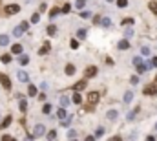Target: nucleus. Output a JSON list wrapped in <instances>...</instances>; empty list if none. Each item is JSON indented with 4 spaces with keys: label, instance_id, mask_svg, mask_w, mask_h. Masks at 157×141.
Instances as JSON below:
<instances>
[{
    "label": "nucleus",
    "instance_id": "nucleus-49",
    "mask_svg": "<svg viewBox=\"0 0 157 141\" xmlns=\"http://www.w3.org/2000/svg\"><path fill=\"white\" fill-rule=\"evenodd\" d=\"M146 141H155V137H153V136H148V137H146Z\"/></svg>",
    "mask_w": 157,
    "mask_h": 141
},
{
    "label": "nucleus",
    "instance_id": "nucleus-6",
    "mask_svg": "<svg viewBox=\"0 0 157 141\" xmlns=\"http://www.w3.org/2000/svg\"><path fill=\"white\" fill-rule=\"evenodd\" d=\"M95 75H97V68H95V66L86 68V77H95Z\"/></svg>",
    "mask_w": 157,
    "mask_h": 141
},
{
    "label": "nucleus",
    "instance_id": "nucleus-54",
    "mask_svg": "<svg viewBox=\"0 0 157 141\" xmlns=\"http://www.w3.org/2000/svg\"><path fill=\"white\" fill-rule=\"evenodd\" d=\"M155 81H157V79H155Z\"/></svg>",
    "mask_w": 157,
    "mask_h": 141
},
{
    "label": "nucleus",
    "instance_id": "nucleus-34",
    "mask_svg": "<svg viewBox=\"0 0 157 141\" xmlns=\"http://www.w3.org/2000/svg\"><path fill=\"white\" fill-rule=\"evenodd\" d=\"M141 53H143V55H150V48H148V46H143V48H141Z\"/></svg>",
    "mask_w": 157,
    "mask_h": 141
},
{
    "label": "nucleus",
    "instance_id": "nucleus-4",
    "mask_svg": "<svg viewBox=\"0 0 157 141\" xmlns=\"http://www.w3.org/2000/svg\"><path fill=\"white\" fill-rule=\"evenodd\" d=\"M99 97H101L99 92H90V93H88V101H90L91 105H95L97 101H99Z\"/></svg>",
    "mask_w": 157,
    "mask_h": 141
},
{
    "label": "nucleus",
    "instance_id": "nucleus-31",
    "mask_svg": "<svg viewBox=\"0 0 157 141\" xmlns=\"http://www.w3.org/2000/svg\"><path fill=\"white\" fill-rule=\"evenodd\" d=\"M55 137H57V132H55V130H51V132H48V139H49V141H53Z\"/></svg>",
    "mask_w": 157,
    "mask_h": 141
},
{
    "label": "nucleus",
    "instance_id": "nucleus-42",
    "mask_svg": "<svg viewBox=\"0 0 157 141\" xmlns=\"http://www.w3.org/2000/svg\"><path fill=\"white\" fill-rule=\"evenodd\" d=\"M71 48H73V50L78 48V42H77V40H71Z\"/></svg>",
    "mask_w": 157,
    "mask_h": 141
},
{
    "label": "nucleus",
    "instance_id": "nucleus-11",
    "mask_svg": "<svg viewBox=\"0 0 157 141\" xmlns=\"http://www.w3.org/2000/svg\"><path fill=\"white\" fill-rule=\"evenodd\" d=\"M9 44V37L7 35H0V46H7Z\"/></svg>",
    "mask_w": 157,
    "mask_h": 141
},
{
    "label": "nucleus",
    "instance_id": "nucleus-26",
    "mask_svg": "<svg viewBox=\"0 0 157 141\" xmlns=\"http://www.w3.org/2000/svg\"><path fill=\"white\" fill-rule=\"evenodd\" d=\"M28 95H31V97L37 95V88H35V86H29V88H28Z\"/></svg>",
    "mask_w": 157,
    "mask_h": 141
},
{
    "label": "nucleus",
    "instance_id": "nucleus-48",
    "mask_svg": "<svg viewBox=\"0 0 157 141\" xmlns=\"http://www.w3.org/2000/svg\"><path fill=\"white\" fill-rule=\"evenodd\" d=\"M86 141H95V137H93V136H88V137H86Z\"/></svg>",
    "mask_w": 157,
    "mask_h": 141
},
{
    "label": "nucleus",
    "instance_id": "nucleus-46",
    "mask_svg": "<svg viewBox=\"0 0 157 141\" xmlns=\"http://www.w3.org/2000/svg\"><path fill=\"white\" fill-rule=\"evenodd\" d=\"M152 66H157V57H153V59H152Z\"/></svg>",
    "mask_w": 157,
    "mask_h": 141
},
{
    "label": "nucleus",
    "instance_id": "nucleus-30",
    "mask_svg": "<svg viewBox=\"0 0 157 141\" xmlns=\"http://www.w3.org/2000/svg\"><path fill=\"white\" fill-rule=\"evenodd\" d=\"M38 20H40V15H38V13H35V15L31 17V22H33V24H37Z\"/></svg>",
    "mask_w": 157,
    "mask_h": 141
},
{
    "label": "nucleus",
    "instance_id": "nucleus-27",
    "mask_svg": "<svg viewBox=\"0 0 157 141\" xmlns=\"http://www.w3.org/2000/svg\"><path fill=\"white\" fill-rule=\"evenodd\" d=\"M42 112H44V114H49V112H51V105H49V103H46V105L42 106Z\"/></svg>",
    "mask_w": 157,
    "mask_h": 141
},
{
    "label": "nucleus",
    "instance_id": "nucleus-25",
    "mask_svg": "<svg viewBox=\"0 0 157 141\" xmlns=\"http://www.w3.org/2000/svg\"><path fill=\"white\" fill-rule=\"evenodd\" d=\"M101 136H104V128L102 127H99V128L95 130V137H101Z\"/></svg>",
    "mask_w": 157,
    "mask_h": 141
},
{
    "label": "nucleus",
    "instance_id": "nucleus-19",
    "mask_svg": "<svg viewBox=\"0 0 157 141\" xmlns=\"http://www.w3.org/2000/svg\"><path fill=\"white\" fill-rule=\"evenodd\" d=\"M9 123H11V115H7V117L2 121V125H0V127H2V128H6V127H9Z\"/></svg>",
    "mask_w": 157,
    "mask_h": 141
},
{
    "label": "nucleus",
    "instance_id": "nucleus-16",
    "mask_svg": "<svg viewBox=\"0 0 157 141\" xmlns=\"http://www.w3.org/2000/svg\"><path fill=\"white\" fill-rule=\"evenodd\" d=\"M73 103H75V105H81V103H82L81 93H73Z\"/></svg>",
    "mask_w": 157,
    "mask_h": 141
},
{
    "label": "nucleus",
    "instance_id": "nucleus-51",
    "mask_svg": "<svg viewBox=\"0 0 157 141\" xmlns=\"http://www.w3.org/2000/svg\"><path fill=\"white\" fill-rule=\"evenodd\" d=\"M155 130H157V123H155Z\"/></svg>",
    "mask_w": 157,
    "mask_h": 141
},
{
    "label": "nucleus",
    "instance_id": "nucleus-40",
    "mask_svg": "<svg viewBox=\"0 0 157 141\" xmlns=\"http://www.w3.org/2000/svg\"><path fill=\"white\" fill-rule=\"evenodd\" d=\"M69 123H71V115H69V117H66V119L62 121V125H64V127H68Z\"/></svg>",
    "mask_w": 157,
    "mask_h": 141
},
{
    "label": "nucleus",
    "instance_id": "nucleus-14",
    "mask_svg": "<svg viewBox=\"0 0 157 141\" xmlns=\"http://www.w3.org/2000/svg\"><path fill=\"white\" fill-rule=\"evenodd\" d=\"M101 24H102V28H110L111 26V20L108 17H104V18H101Z\"/></svg>",
    "mask_w": 157,
    "mask_h": 141
},
{
    "label": "nucleus",
    "instance_id": "nucleus-41",
    "mask_svg": "<svg viewBox=\"0 0 157 141\" xmlns=\"http://www.w3.org/2000/svg\"><path fill=\"white\" fill-rule=\"evenodd\" d=\"M69 9H71V6H69V4H66V6L62 7V13H69Z\"/></svg>",
    "mask_w": 157,
    "mask_h": 141
},
{
    "label": "nucleus",
    "instance_id": "nucleus-52",
    "mask_svg": "<svg viewBox=\"0 0 157 141\" xmlns=\"http://www.w3.org/2000/svg\"><path fill=\"white\" fill-rule=\"evenodd\" d=\"M108 2H113V0H108Z\"/></svg>",
    "mask_w": 157,
    "mask_h": 141
},
{
    "label": "nucleus",
    "instance_id": "nucleus-53",
    "mask_svg": "<svg viewBox=\"0 0 157 141\" xmlns=\"http://www.w3.org/2000/svg\"><path fill=\"white\" fill-rule=\"evenodd\" d=\"M71 141H75V139H71Z\"/></svg>",
    "mask_w": 157,
    "mask_h": 141
},
{
    "label": "nucleus",
    "instance_id": "nucleus-5",
    "mask_svg": "<svg viewBox=\"0 0 157 141\" xmlns=\"http://www.w3.org/2000/svg\"><path fill=\"white\" fill-rule=\"evenodd\" d=\"M16 77H18V81H20V83H28V79H29L28 73L22 72V70H20V72H16Z\"/></svg>",
    "mask_w": 157,
    "mask_h": 141
},
{
    "label": "nucleus",
    "instance_id": "nucleus-3",
    "mask_svg": "<svg viewBox=\"0 0 157 141\" xmlns=\"http://www.w3.org/2000/svg\"><path fill=\"white\" fill-rule=\"evenodd\" d=\"M44 132H46V127H44V125H37V127H35V130H33V137L42 136Z\"/></svg>",
    "mask_w": 157,
    "mask_h": 141
},
{
    "label": "nucleus",
    "instance_id": "nucleus-18",
    "mask_svg": "<svg viewBox=\"0 0 157 141\" xmlns=\"http://www.w3.org/2000/svg\"><path fill=\"white\" fill-rule=\"evenodd\" d=\"M69 103H71V101H69L68 97H60V106H62V108H66Z\"/></svg>",
    "mask_w": 157,
    "mask_h": 141
},
{
    "label": "nucleus",
    "instance_id": "nucleus-17",
    "mask_svg": "<svg viewBox=\"0 0 157 141\" xmlns=\"http://www.w3.org/2000/svg\"><path fill=\"white\" fill-rule=\"evenodd\" d=\"M73 73H75V66L73 64H68L66 66V75H73Z\"/></svg>",
    "mask_w": 157,
    "mask_h": 141
},
{
    "label": "nucleus",
    "instance_id": "nucleus-24",
    "mask_svg": "<svg viewBox=\"0 0 157 141\" xmlns=\"http://www.w3.org/2000/svg\"><path fill=\"white\" fill-rule=\"evenodd\" d=\"M28 62H29V57H28V55H22V57H20V64H22V66H26Z\"/></svg>",
    "mask_w": 157,
    "mask_h": 141
},
{
    "label": "nucleus",
    "instance_id": "nucleus-32",
    "mask_svg": "<svg viewBox=\"0 0 157 141\" xmlns=\"http://www.w3.org/2000/svg\"><path fill=\"white\" fill-rule=\"evenodd\" d=\"M0 59H2V62H4V64L11 62V57H9V55H2V57H0Z\"/></svg>",
    "mask_w": 157,
    "mask_h": 141
},
{
    "label": "nucleus",
    "instance_id": "nucleus-22",
    "mask_svg": "<svg viewBox=\"0 0 157 141\" xmlns=\"http://www.w3.org/2000/svg\"><path fill=\"white\" fill-rule=\"evenodd\" d=\"M132 99H133V93H132V92H126V93H124V103H130Z\"/></svg>",
    "mask_w": 157,
    "mask_h": 141
},
{
    "label": "nucleus",
    "instance_id": "nucleus-36",
    "mask_svg": "<svg viewBox=\"0 0 157 141\" xmlns=\"http://www.w3.org/2000/svg\"><path fill=\"white\" fill-rule=\"evenodd\" d=\"M77 35H78V38H84V37H86V29H78Z\"/></svg>",
    "mask_w": 157,
    "mask_h": 141
},
{
    "label": "nucleus",
    "instance_id": "nucleus-50",
    "mask_svg": "<svg viewBox=\"0 0 157 141\" xmlns=\"http://www.w3.org/2000/svg\"><path fill=\"white\" fill-rule=\"evenodd\" d=\"M24 141H33V136H26V139Z\"/></svg>",
    "mask_w": 157,
    "mask_h": 141
},
{
    "label": "nucleus",
    "instance_id": "nucleus-13",
    "mask_svg": "<svg viewBox=\"0 0 157 141\" xmlns=\"http://www.w3.org/2000/svg\"><path fill=\"white\" fill-rule=\"evenodd\" d=\"M117 115H119V114H117V110H110V112L106 114V117H108L110 121H113V119H117Z\"/></svg>",
    "mask_w": 157,
    "mask_h": 141
},
{
    "label": "nucleus",
    "instance_id": "nucleus-38",
    "mask_svg": "<svg viewBox=\"0 0 157 141\" xmlns=\"http://www.w3.org/2000/svg\"><path fill=\"white\" fill-rule=\"evenodd\" d=\"M2 141H16V139H15V137H11V136H7V134H6V136H2Z\"/></svg>",
    "mask_w": 157,
    "mask_h": 141
},
{
    "label": "nucleus",
    "instance_id": "nucleus-33",
    "mask_svg": "<svg viewBox=\"0 0 157 141\" xmlns=\"http://www.w3.org/2000/svg\"><path fill=\"white\" fill-rule=\"evenodd\" d=\"M81 17H82V18H91V11H82Z\"/></svg>",
    "mask_w": 157,
    "mask_h": 141
},
{
    "label": "nucleus",
    "instance_id": "nucleus-39",
    "mask_svg": "<svg viewBox=\"0 0 157 141\" xmlns=\"http://www.w3.org/2000/svg\"><path fill=\"white\" fill-rule=\"evenodd\" d=\"M141 62H143V59H141V57H135V59H133V64H135V66H139Z\"/></svg>",
    "mask_w": 157,
    "mask_h": 141
},
{
    "label": "nucleus",
    "instance_id": "nucleus-15",
    "mask_svg": "<svg viewBox=\"0 0 157 141\" xmlns=\"http://www.w3.org/2000/svg\"><path fill=\"white\" fill-rule=\"evenodd\" d=\"M48 51H49V42H46V44H44L40 50H38V53H40V55H46Z\"/></svg>",
    "mask_w": 157,
    "mask_h": 141
},
{
    "label": "nucleus",
    "instance_id": "nucleus-23",
    "mask_svg": "<svg viewBox=\"0 0 157 141\" xmlns=\"http://www.w3.org/2000/svg\"><path fill=\"white\" fill-rule=\"evenodd\" d=\"M55 33H57V26H53V24L48 26V35H55Z\"/></svg>",
    "mask_w": 157,
    "mask_h": 141
},
{
    "label": "nucleus",
    "instance_id": "nucleus-35",
    "mask_svg": "<svg viewBox=\"0 0 157 141\" xmlns=\"http://www.w3.org/2000/svg\"><path fill=\"white\" fill-rule=\"evenodd\" d=\"M150 11H153V13L157 15V4H155V2H150Z\"/></svg>",
    "mask_w": 157,
    "mask_h": 141
},
{
    "label": "nucleus",
    "instance_id": "nucleus-21",
    "mask_svg": "<svg viewBox=\"0 0 157 141\" xmlns=\"http://www.w3.org/2000/svg\"><path fill=\"white\" fill-rule=\"evenodd\" d=\"M84 4H86V0H75V7H78V9H82Z\"/></svg>",
    "mask_w": 157,
    "mask_h": 141
},
{
    "label": "nucleus",
    "instance_id": "nucleus-2",
    "mask_svg": "<svg viewBox=\"0 0 157 141\" xmlns=\"http://www.w3.org/2000/svg\"><path fill=\"white\" fill-rule=\"evenodd\" d=\"M18 11H20V6H16V4L6 6V13H7V15H15V13H18Z\"/></svg>",
    "mask_w": 157,
    "mask_h": 141
},
{
    "label": "nucleus",
    "instance_id": "nucleus-9",
    "mask_svg": "<svg viewBox=\"0 0 157 141\" xmlns=\"http://www.w3.org/2000/svg\"><path fill=\"white\" fill-rule=\"evenodd\" d=\"M144 93L146 95H153V93H157V88L155 86H146L144 88Z\"/></svg>",
    "mask_w": 157,
    "mask_h": 141
},
{
    "label": "nucleus",
    "instance_id": "nucleus-29",
    "mask_svg": "<svg viewBox=\"0 0 157 141\" xmlns=\"http://www.w3.org/2000/svg\"><path fill=\"white\" fill-rule=\"evenodd\" d=\"M58 13H60V9H58V7H53V9H51V13H49V17L53 18V17H57Z\"/></svg>",
    "mask_w": 157,
    "mask_h": 141
},
{
    "label": "nucleus",
    "instance_id": "nucleus-7",
    "mask_svg": "<svg viewBox=\"0 0 157 141\" xmlns=\"http://www.w3.org/2000/svg\"><path fill=\"white\" fill-rule=\"evenodd\" d=\"M24 31H26V29H24L22 26H16V28L13 29V37H20V35H22Z\"/></svg>",
    "mask_w": 157,
    "mask_h": 141
},
{
    "label": "nucleus",
    "instance_id": "nucleus-28",
    "mask_svg": "<svg viewBox=\"0 0 157 141\" xmlns=\"http://www.w3.org/2000/svg\"><path fill=\"white\" fill-rule=\"evenodd\" d=\"M117 6H119V7H126L128 6V0H117Z\"/></svg>",
    "mask_w": 157,
    "mask_h": 141
},
{
    "label": "nucleus",
    "instance_id": "nucleus-43",
    "mask_svg": "<svg viewBox=\"0 0 157 141\" xmlns=\"http://www.w3.org/2000/svg\"><path fill=\"white\" fill-rule=\"evenodd\" d=\"M132 35H133V29L128 28V29H126V37H132Z\"/></svg>",
    "mask_w": 157,
    "mask_h": 141
},
{
    "label": "nucleus",
    "instance_id": "nucleus-10",
    "mask_svg": "<svg viewBox=\"0 0 157 141\" xmlns=\"http://www.w3.org/2000/svg\"><path fill=\"white\" fill-rule=\"evenodd\" d=\"M117 46H119V50H128V48H130V42L124 38V40H121V42L117 44Z\"/></svg>",
    "mask_w": 157,
    "mask_h": 141
},
{
    "label": "nucleus",
    "instance_id": "nucleus-20",
    "mask_svg": "<svg viewBox=\"0 0 157 141\" xmlns=\"http://www.w3.org/2000/svg\"><path fill=\"white\" fill-rule=\"evenodd\" d=\"M11 51H13V53H22V46H20V44H15V46L11 48Z\"/></svg>",
    "mask_w": 157,
    "mask_h": 141
},
{
    "label": "nucleus",
    "instance_id": "nucleus-37",
    "mask_svg": "<svg viewBox=\"0 0 157 141\" xmlns=\"http://www.w3.org/2000/svg\"><path fill=\"white\" fill-rule=\"evenodd\" d=\"M20 110H22V112L28 110V103H26V101H20Z\"/></svg>",
    "mask_w": 157,
    "mask_h": 141
},
{
    "label": "nucleus",
    "instance_id": "nucleus-45",
    "mask_svg": "<svg viewBox=\"0 0 157 141\" xmlns=\"http://www.w3.org/2000/svg\"><path fill=\"white\" fill-rule=\"evenodd\" d=\"M130 81H132V84H137V83H139V79H137V77H132Z\"/></svg>",
    "mask_w": 157,
    "mask_h": 141
},
{
    "label": "nucleus",
    "instance_id": "nucleus-8",
    "mask_svg": "<svg viewBox=\"0 0 157 141\" xmlns=\"http://www.w3.org/2000/svg\"><path fill=\"white\" fill-rule=\"evenodd\" d=\"M66 115H68V114H66V110H64V108H58V110H57V117L60 119V121H64V119H66Z\"/></svg>",
    "mask_w": 157,
    "mask_h": 141
},
{
    "label": "nucleus",
    "instance_id": "nucleus-1",
    "mask_svg": "<svg viewBox=\"0 0 157 141\" xmlns=\"http://www.w3.org/2000/svg\"><path fill=\"white\" fill-rule=\"evenodd\" d=\"M0 84H2L6 90H9V88H11V81H9V77H7L6 73H0Z\"/></svg>",
    "mask_w": 157,
    "mask_h": 141
},
{
    "label": "nucleus",
    "instance_id": "nucleus-12",
    "mask_svg": "<svg viewBox=\"0 0 157 141\" xmlns=\"http://www.w3.org/2000/svg\"><path fill=\"white\" fill-rule=\"evenodd\" d=\"M73 88H75L77 92H81L82 88H86V81H78V83H77V84H75Z\"/></svg>",
    "mask_w": 157,
    "mask_h": 141
},
{
    "label": "nucleus",
    "instance_id": "nucleus-44",
    "mask_svg": "<svg viewBox=\"0 0 157 141\" xmlns=\"http://www.w3.org/2000/svg\"><path fill=\"white\" fill-rule=\"evenodd\" d=\"M68 137H69V139L75 137V130H69V132H68Z\"/></svg>",
    "mask_w": 157,
    "mask_h": 141
},
{
    "label": "nucleus",
    "instance_id": "nucleus-47",
    "mask_svg": "<svg viewBox=\"0 0 157 141\" xmlns=\"http://www.w3.org/2000/svg\"><path fill=\"white\" fill-rule=\"evenodd\" d=\"M110 141H121V137H119V136H115V137H111Z\"/></svg>",
    "mask_w": 157,
    "mask_h": 141
}]
</instances>
